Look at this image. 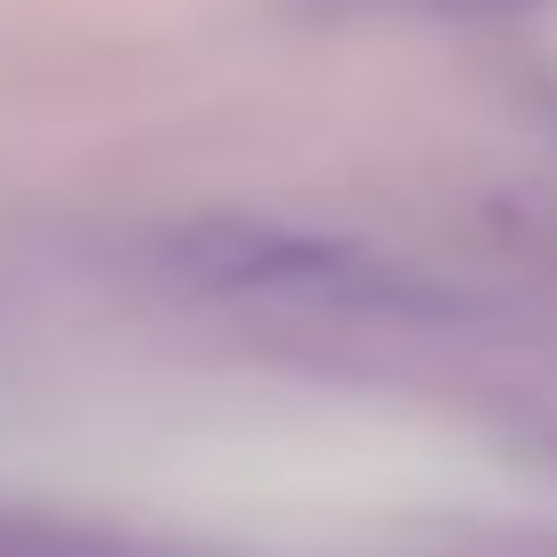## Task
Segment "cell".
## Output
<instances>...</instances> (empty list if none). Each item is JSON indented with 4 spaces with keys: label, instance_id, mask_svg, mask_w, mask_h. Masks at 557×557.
<instances>
[{
    "label": "cell",
    "instance_id": "cell-1",
    "mask_svg": "<svg viewBox=\"0 0 557 557\" xmlns=\"http://www.w3.org/2000/svg\"><path fill=\"white\" fill-rule=\"evenodd\" d=\"M336 9H418V17H500V9H557V0H336Z\"/></svg>",
    "mask_w": 557,
    "mask_h": 557
}]
</instances>
